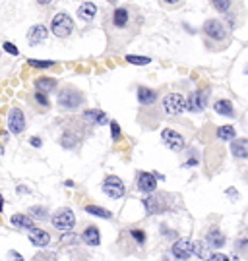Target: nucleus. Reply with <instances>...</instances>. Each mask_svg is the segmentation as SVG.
Returning <instances> with one entry per match:
<instances>
[{
  "instance_id": "nucleus-45",
  "label": "nucleus",
  "mask_w": 248,
  "mask_h": 261,
  "mask_svg": "<svg viewBox=\"0 0 248 261\" xmlns=\"http://www.w3.org/2000/svg\"><path fill=\"white\" fill-rule=\"evenodd\" d=\"M18 192H21V194H28V188L19 186V188H18Z\"/></svg>"
},
{
  "instance_id": "nucleus-29",
  "label": "nucleus",
  "mask_w": 248,
  "mask_h": 261,
  "mask_svg": "<svg viewBox=\"0 0 248 261\" xmlns=\"http://www.w3.org/2000/svg\"><path fill=\"white\" fill-rule=\"evenodd\" d=\"M235 128L233 126H219L217 128V138L219 140H223V141H233L235 140Z\"/></svg>"
},
{
  "instance_id": "nucleus-19",
  "label": "nucleus",
  "mask_w": 248,
  "mask_h": 261,
  "mask_svg": "<svg viewBox=\"0 0 248 261\" xmlns=\"http://www.w3.org/2000/svg\"><path fill=\"white\" fill-rule=\"evenodd\" d=\"M82 240L87 244V246H99V244H101L99 228H97V226H87L82 234Z\"/></svg>"
},
{
  "instance_id": "nucleus-26",
  "label": "nucleus",
  "mask_w": 248,
  "mask_h": 261,
  "mask_svg": "<svg viewBox=\"0 0 248 261\" xmlns=\"http://www.w3.org/2000/svg\"><path fill=\"white\" fill-rule=\"evenodd\" d=\"M128 19H130V16L126 8H117L112 12V23H115V28H126Z\"/></svg>"
},
{
  "instance_id": "nucleus-10",
  "label": "nucleus",
  "mask_w": 248,
  "mask_h": 261,
  "mask_svg": "<svg viewBox=\"0 0 248 261\" xmlns=\"http://www.w3.org/2000/svg\"><path fill=\"white\" fill-rule=\"evenodd\" d=\"M194 253V244L188 238H178L173 248H171V255L178 261H186Z\"/></svg>"
},
{
  "instance_id": "nucleus-21",
  "label": "nucleus",
  "mask_w": 248,
  "mask_h": 261,
  "mask_svg": "<svg viewBox=\"0 0 248 261\" xmlns=\"http://www.w3.org/2000/svg\"><path fill=\"white\" fill-rule=\"evenodd\" d=\"M95 14H97V6L93 2H83L82 6L78 8V16L83 19V21H93L95 19Z\"/></svg>"
},
{
  "instance_id": "nucleus-2",
  "label": "nucleus",
  "mask_w": 248,
  "mask_h": 261,
  "mask_svg": "<svg viewBox=\"0 0 248 261\" xmlns=\"http://www.w3.org/2000/svg\"><path fill=\"white\" fill-rule=\"evenodd\" d=\"M101 190H103V194L107 197H110V199H120V197L126 194L124 182H122L119 176H115V174H109V176L103 180Z\"/></svg>"
},
{
  "instance_id": "nucleus-9",
  "label": "nucleus",
  "mask_w": 248,
  "mask_h": 261,
  "mask_svg": "<svg viewBox=\"0 0 248 261\" xmlns=\"http://www.w3.org/2000/svg\"><path fill=\"white\" fill-rule=\"evenodd\" d=\"M8 130L14 134V136H18L21 132L26 130V114L21 109L18 107H14V109H10L8 112Z\"/></svg>"
},
{
  "instance_id": "nucleus-11",
  "label": "nucleus",
  "mask_w": 248,
  "mask_h": 261,
  "mask_svg": "<svg viewBox=\"0 0 248 261\" xmlns=\"http://www.w3.org/2000/svg\"><path fill=\"white\" fill-rule=\"evenodd\" d=\"M161 140H163V143L171 151L178 153V151L184 149V138L176 130H173V128H165V130L161 132Z\"/></svg>"
},
{
  "instance_id": "nucleus-7",
  "label": "nucleus",
  "mask_w": 248,
  "mask_h": 261,
  "mask_svg": "<svg viewBox=\"0 0 248 261\" xmlns=\"http://www.w3.org/2000/svg\"><path fill=\"white\" fill-rule=\"evenodd\" d=\"M208 91H204V89H198V91H194V93L188 95V99H186V111L188 112H202L206 107H208Z\"/></svg>"
},
{
  "instance_id": "nucleus-41",
  "label": "nucleus",
  "mask_w": 248,
  "mask_h": 261,
  "mask_svg": "<svg viewBox=\"0 0 248 261\" xmlns=\"http://www.w3.org/2000/svg\"><path fill=\"white\" fill-rule=\"evenodd\" d=\"M161 230H163V234H165V236H169V238H176V232H175V230H173V232H171V230H169V228H167V226H163V228H161Z\"/></svg>"
},
{
  "instance_id": "nucleus-1",
  "label": "nucleus",
  "mask_w": 248,
  "mask_h": 261,
  "mask_svg": "<svg viewBox=\"0 0 248 261\" xmlns=\"http://www.w3.org/2000/svg\"><path fill=\"white\" fill-rule=\"evenodd\" d=\"M144 207H146L147 215H161L169 211V199H167V194H153V196L144 197Z\"/></svg>"
},
{
  "instance_id": "nucleus-38",
  "label": "nucleus",
  "mask_w": 248,
  "mask_h": 261,
  "mask_svg": "<svg viewBox=\"0 0 248 261\" xmlns=\"http://www.w3.org/2000/svg\"><path fill=\"white\" fill-rule=\"evenodd\" d=\"M29 145H31V147H35V149H39V147L43 145V140H41V138H37V136H33V138H29Z\"/></svg>"
},
{
  "instance_id": "nucleus-25",
  "label": "nucleus",
  "mask_w": 248,
  "mask_h": 261,
  "mask_svg": "<svg viewBox=\"0 0 248 261\" xmlns=\"http://www.w3.org/2000/svg\"><path fill=\"white\" fill-rule=\"evenodd\" d=\"M206 240H208L210 246H213V248H223V246H225V234L221 232L219 228H212V230L208 232V236H206Z\"/></svg>"
},
{
  "instance_id": "nucleus-39",
  "label": "nucleus",
  "mask_w": 248,
  "mask_h": 261,
  "mask_svg": "<svg viewBox=\"0 0 248 261\" xmlns=\"http://www.w3.org/2000/svg\"><path fill=\"white\" fill-rule=\"evenodd\" d=\"M10 257H12V261H26V259H24V255H21V253H18L16 250H10Z\"/></svg>"
},
{
  "instance_id": "nucleus-44",
  "label": "nucleus",
  "mask_w": 248,
  "mask_h": 261,
  "mask_svg": "<svg viewBox=\"0 0 248 261\" xmlns=\"http://www.w3.org/2000/svg\"><path fill=\"white\" fill-rule=\"evenodd\" d=\"M4 211V197H2V194H0V213Z\"/></svg>"
},
{
  "instance_id": "nucleus-34",
  "label": "nucleus",
  "mask_w": 248,
  "mask_h": 261,
  "mask_svg": "<svg viewBox=\"0 0 248 261\" xmlns=\"http://www.w3.org/2000/svg\"><path fill=\"white\" fill-rule=\"evenodd\" d=\"M110 138L115 141H119L120 140V136H122V132H120V126H119V122L117 120H110Z\"/></svg>"
},
{
  "instance_id": "nucleus-24",
  "label": "nucleus",
  "mask_w": 248,
  "mask_h": 261,
  "mask_svg": "<svg viewBox=\"0 0 248 261\" xmlns=\"http://www.w3.org/2000/svg\"><path fill=\"white\" fill-rule=\"evenodd\" d=\"M138 101L142 105H153L157 101V91L149 87H138Z\"/></svg>"
},
{
  "instance_id": "nucleus-33",
  "label": "nucleus",
  "mask_w": 248,
  "mask_h": 261,
  "mask_svg": "<svg viewBox=\"0 0 248 261\" xmlns=\"http://www.w3.org/2000/svg\"><path fill=\"white\" fill-rule=\"evenodd\" d=\"M130 236L134 238V242L138 244V246H144V242H146V232L140 230V228H132V230H130Z\"/></svg>"
},
{
  "instance_id": "nucleus-3",
  "label": "nucleus",
  "mask_w": 248,
  "mask_h": 261,
  "mask_svg": "<svg viewBox=\"0 0 248 261\" xmlns=\"http://www.w3.org/2000/svg\"><path fill=\"white\" fill-rule=\"evenodd\" d=\"M53 226H55L56 230H60V232H68V230H72L74 224H76V217H74L72 209H68V207H62V209H58L55 215H53Z\"/></svg>"
},
{
  "instance_id": "nucleus-18",
  "label": "nucleus",
  "mask_w": 248,
  "mask_h": 261,
  "mask_svg": "<svg viewBox=\"0 0 248 261\" xmlns=\"http://www.w3.org/2000/svg\"><path fill=\"white\" fill-rule=\"evenodd\" d=\"M194 255L204 261H212L213 252H212V248H210V242H208V240H206V242H202V240H200V242H194Z\"/></svg>"
},
{
  "instance_id": "nucleus-27",
  "label": "nucleus",
  "mask_w": 248,
  "mask_h": 261,
  "mask_svg": "<svg viewBox=\"0 0 248 261\" xmlns=\"http://www.w3.org/2000/svg\"><path fill=\"white\" fill-rule=\"evenodd\" d=\"M85 213L93 215V217H99V219H112V213L101 205H87L85 207Z\"/></svg>"
},
{
  "instance_id": "nucleus-23",
  "label": "nucleus",
  "mask_w": 248,
  "mask_h": 261,
  "mask_svg": "<svg viewBox=\"0 0 248 261\" xmlns=\"http://www.w3.org/2000/svg\"><path fill=\"white\" fill-rule=\"evenodd\" d=\"M78 143H80V138H78L76 132H72V130L62 132V136H60V145H62L64 149H74Z\"/></svg>"
},
{
  "instance_id": "nucleus-13",
  "label": "nucleus",
  "mask_w": 248,
  "mask_h": 261,
  "mask_svg": "<svg viewBox=\"0 0 248 261\" xmlns=\"http://www.w3.org/2000/svg\"><path fill=\"white\" fill-rule=\"evenodd\" d=\"M28 238L35 248H47L51 244V234L47 232V230H43V228H37V226L33 230H29Z\"/></svg>"
},
{
  "instance_id": "nucleus-46",
  "label": "nucleus",
  "mask_w": 248,
  "mask_h": 261,
  "mask_svg": "<svg viewBox=\"0 0 248 261\" xmlns=\"http://www.w3.org/2000/svg\"><path fill=\"white\" fill-rule=\"evenodd\" d=\"M165 4H178V0H163Z\"/></svg>"
},
{
  "instance_id": "nucleus-8",
  "label": "nucleus",
  "mask_w": 248,
  "mask_h": 261,
  "mask_svg": "<svg viewBox=\"0 0 248 261\" xmlns=\"http://www.w3.org/2000/svg\"><path fill=\"white\" fill-rule=\"evenodd\" d=\"M204 33L213 41H225L227 39V28L219 19H208L204 23Z\"/></svg>"
},
{
  "instance_id": "nucleus-31",
  "label": "nucleus",
  "mask_w": 248,
  "mask_h": 261,
  "mask_svg": "<svg viewBox=\"0 0 248 261\" xmlns=\"http://www.w3.org/2000/svg\"><path fill=\"white\" fill-rule=\"evenodd\" d=\"M231 4H233V0H212V6L217 10V12H221V14L229 12Z\"/></svg>"
},
{
  "instance_id": "nucleus-14",
  "label": "nucleus",
  "mask_w": 248,
  "mask_h": 261,
  "mask_svg": "<svg viewBox=\"0 0 248 261\" xmlns=\"http://www.w3.org/2000/svg\"><path fill=\"white\" fill-rule=\"evenodd\" d=\"M10 223L14 224L16 228H21V230H33L35 228V219L31 217V215H24V213H16L12 215V219H10Z\"/></svg>"
},
{
  "instance_id": "nucleus-43",
  "label": "nucleus",
  "mask_w": 248,
  "mask_h": 261,
  "mask_svg": "<svg viewBox=\"0 0 248 261\" xmlns=\"http://www.w3.org/2000/svg\"><path fill=\"white\" fill-rule=\"evenodd\" d=\"M227 194H229V197H235V199H237V196H239V192H237V190H233V188L227 190Z\"/></svg>"
},
{
  "instance_id": "nucleus-22",
  "label": "nucleus",
  "mask_w": 248,
  "mask_h": 261,
  "mask_svg": "<svg viewBox=\"0 0 248 261\" xmlns=\"http://www.w3.org/2000/svg\"><path fill=\"white\" fill-rule=\"evenodd\" d=\"M35 89L49 95L56 89V80L55 77H39V80H35Z\"/></svg>"
},
{
  "instance_id": "nucleus-42",
  "label": "nucleus",
  "mask_w": 248,
  "mask_h": 261,
  "mask_svg": "<svg viewBox=\"0 0 248 261\" xmlns=\"http://www.w3.org/2000/svg\"><path fill=\"white\" fill-rule=\"evenodd\" d=\"M196 165H198V159H188V161H186V163H184V167L188 168V167H196Z\"/></svg>"
},
{
  "instance_id": "nucleus-36",
  "label": "nucleus",
  "mask_w": 248,
  "mask_h": 261,
  "mask_svg": "<svg viewBox=\"0 0 248 261\" xmlns=\"http://www.w3.org/2000/svg\"><path fill=\"white\" fill-rule=\"evenodd\" d=\"M2 48L8 53V55H12V56H19V48L14 45V43H10V41H6L4 45H2Z\"/></svg>"
},
{
  "instance_id": "nucleus-20",
  "label": "nucleus",
  "mask_w": 248,
  "mask_h": 261,
  "mask_svg": "<svg viewBox=\"0 0 248 261\" xmlns=\"http://www.w3.org/2000/svg\"><path fill=\"white\" fill-rule=\"evenodd\" d=\"M213 111L221 114V116H227V118H233L235 116V109H233V103L227 101V99H219L213 105Z\"/></svg>"
},
{
  "instance_id": "nucleus-28",
  "label": "nucleus",
  "mask_w": 248,
  "mask_h": 261,
  "mask_svg": "<svg viewBox=\"0 0 248 261\" xmlns=\"http://www.w3.org/2000/svg\"><path fill=\"white\" fill-rule=\"evenodd\" d=\"M28 211L35 221H47V219H49V209L43 205H33V207H29Z\"/></svg>"
},
{
  "instance_id": "nucleus-32",
  "label": "nucleus",
  "mask_w": 248,
  "mask_h": 261,
  "mask_svg": "<svg viewBox=\"0 0 248 261\" xmlns=\"http://www.w3.org/2000/svg\"><path fill=\"white\" fill-rule=\"evenodd\" d=\"M29 66L39 68V70H45V68L55 66V60H37V58H29Z\"/></svg>"
},
{
  "instance_id": "nucleus-4",
  "label": "nucleus",
  "mask_w": 248,
  "mask_h": 261,
  "mask_svg": "<svg viewBox=\"0 0 248 261\" xmlns=\"http://www.w3.org/2000/svg\"><path fill=\"white\" fill-rule=\"evenodd\" d=\"M51 31H53V35H56V37L60 39L68 37L74 31L72 18L68 14H64V12L62 14H56L55 18H53V23H51Z\"/></svg>"
},
{
  "instance_id": "nucleus-40",
  "label": "nucleus",
  "mask_w": 248,
  "mask_h": 261,
  "mask_svg": "<svg viewBox=\"0 0 248 261\" xmlns=\"http://www.w3.org/2000/svg\"><path fill=\"white\" fill-rule=\"evenodd\" d=\"M212 261H231L225 253H213L212 255Z\"/></svg>"
},
{
  "instance_id": "nucleus-37",
  "label": "nucleus",
  "mask_w": 248,
  "mask_h": 261,
  "mask_svg": "<svg viewBox=\"0 0 248 261\" xmlns=\"http://www.w3.org/2000/svg\"><path fill=\"white\" fill-rule=\"evenodd\" d=\"M72 240H78V236H76V234H70V230L60 236V242L62 244H74Z\"/></svg>"
},
{
  "instance_id": "nucleus-48",
  "label": "nucleus",
  "mask_w": 248,
  "mask_h": 261,
  "mask_svg": "<svg viewBox=\"0 0 248 261\" xmlns=\"http://www.w3.org/2000/svg\"><path fill=\"white\" fill-rule=\"evenodd\" d=\"M109 2H117V0H109Z\"/></svg>"
},
{
  "instance_id": "nucleus-16",
  "label": "nucleus",
  "mask_w": 248,
  "mask_h": 261,
  "mask_svg": "<svg viewBox=\"0 0 248 261\" xmlns=\"http://www.w3.org/2000/svg\"><path fill=\"white\" fill-rule=\"evenodd\" d=\"M83 118L87 122H92V124H97V126H105V124H110L109 116L105 114L103 111L99 109H92V111H85L83 112Z\"/></svg>"
},
{
  "instance_id": "nucleus-17",
  "label": "nucleus",
  "mask_w": 248,
  "mask_h": 261,
  "mask_svg": "<svg viewBox=\"0 0 248 261\" xmlns=\"http://www.w3.org/2000/svg\"><path fill=\"white\" fill-rule=\"evenodd\" d=\"M231 153L237 159H248V140L239 138V140L231 141Z\"/></svg>"
},
{
  "instance_id": "nucleus-5",
  "label": "nucleus",
  "mask_w": 248,
  "mask_h": 261,
  "mask_svg": "<svg viewBox=\"0 0 248 261\" xmlns=\"http://www.w3.org/2000/svg\"><path fill=\"white\" fill-rule=\"evenodd\" d=\"M83 105V95L76 89H64L58 93V107L64 111H76Z\"/></svg>"
},
{
  "instance_id": "nucleus-6",
  "label": "nucleus",
  "mask_w": 248,
  "mask_h": 261,
  "mask_svg": "<svg viewBox=\"0 0 248 261\" xmlns=\"http://www.w3.org/2000/svg\"><path fill=\"white\" fill-rule=\"evenodd\" d=\"M163 109H165L167 114L176 116V114L186 111V99L181 93H169L163 99Z\"/></svg>"
},
{
  "instance_id": "nucleus-30",
  "label": "nucleus",
  "mask_w": 248,
  "mask_h": 261,
  "mask_svg": "<svg viewBox=\"0 0 248 261\" xmlns=\"http://www.w3.org/2000/svg\"><path fill=\"white\" fill-rule=\"evenodd\" d=\"M126 62L132 66H147L151 62L149 56H138V55H126Z\"/></svg>"
},
{
  "instance_id": "nucleus-12",
  "label": "nucleus",
  "mask_w": 248,
  "mask_h": 261,
  "mask_svg": "<svg viewBox=\"0 0 248 261\" xmlns=\"http://www.w3.org/2000/svg\"><path fill=\"white\" fill-rule=\"evenodd\" d=\"M136 186L144 194H153L157 188V176L151 172H138L136 176Z\"/></svg>"
},
{
  "instance_id": "nucleus-15",
  "label": "nucleus",
  "mask_w": 248,
  "mask_h": 261,
  "mask_svg": "<svg viewBox=\"0 0 248 261\" xmlns=\"http://www.w3.org/2000/svg\"><path fill=\"white\" fill-rule=\"evenodd\" d=\"M49 37V29L45 25H33V28H29L28 31V41L29 45H39V43H43L45 39Z\"/></svg>"
},
{
  "instance_id": "nucleus-47",
  "label": "nucleus",
  "mask_w": 248,
  "mask_h": 261,
  "mask_svg": "<svg viewBox=\"0 0 248 261\" xmlns=\"http://www.w3.org/2000/svg\"><path fill=\"white\" fill-rule=\"evenodd\" d=\"M53 0H39V4H51Z\"/></svg>"
},
{
  "instance_id": "nucleus-35",
  "label": "nucleus",
  "mask_w": 248,
  "mask_h": 261,
  "mask_svg": "<svg viewBox=\"0 0 248 261\" xmlns=\"http://www.w3.org/2000/svg\"><path fill=\"white\" fill-rule=\"evenodd\" d=\"M33 97H35V101L39 105H41V107H51V101H49V95L47 93H41V91H35V95H33Z\"/></svg>"
}]
</instances>
